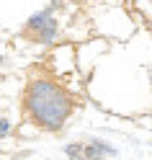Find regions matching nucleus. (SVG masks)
Wrapping results in <instances>:
<instances>
[{"instance_id":"f257e3e1","label":"nucleus","mask_w":152,"mask_h":160,"mask_svg":"<svg viewBox=\"0 0 152 160\" xmlns=\"http://www.w3.org/2000/svg\"><path fill=\"white\" fill-rule=\"evenodd\" d=\"M23 119L36 132L57 134L67 127L77 108V98L52 72H34L23 88Z\"/></svg>"},{"instance_id":"f03ea898","label":"nucleus","mask_w":152,"mask_h":160,"mask_svg":"<svg viewBox=\"0 0 152 160\" xmlns=\"http://www.w3.org/2000/svg\"><path fill=\"white\" fill-rule=\"evenodd\" d=\"M62 23H65V0H49L47 5H42L39 11H34L26 18L21 34L31 44L49 47V44L59 42V36H62Z\"/></svg>"},{"instance_id":"7ed1b4c3","label":"nucleus","mask_w":152,"mask_h":160,"mask_svg":"<svg viewBox=\"0 0 152 160\" xmlns=\"http://www.w3.org/2000/svg\"><path fill=\"white\" fill-rule=\"evenodd\" d=\"M67 160H116L119 150L103 137H88V139H72L65 145Z\"/></svg>"},{"instance_id":"20e7f679","label":"nucleus","mask_w":152,"mask_h":160,"mask_svg":"<svg viewBox=\"0 0 152 160\" xmlns=\"http://www.w3.org/2000/svg\"><path fill=\"white\" fill-rule=\"evenodd\" d=\"M13 134V122L8 116H0V142H3V139H8Z\"/></svg>"}]
</instances>
